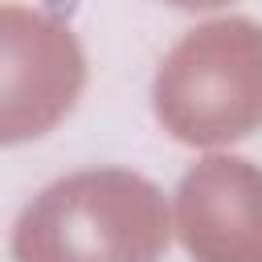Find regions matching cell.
I'll return each instance as SVG.
<instances>
[{
  "mask_svg": "<svg viewBox=\"0 0 262 262\" xmlns=\"http://www.w3.org/2000/svg\"><path fill=\"white\" fill-rule=\"evenodd\" d=\"M164 192L131 168H86L45 184L12 221V262H160Z\"/></svg>",
  "mask_w": 262,
  "mask_h": 262,
  "instance_id": "cell-1",
  "label": "cell"
},
{
  "mask_svg": "<svg viewBox=\"0 0 262 262\" xmlns=\"http://www.w3.org/2000/svg\"><path fill=\"white\" fill-rule=\"evenodd\" d=\"M160 127L188 147H217L262 127V25L221 16L184 33L156 70Z\"/></svg>",
  "mask_w": 262,
  "mask_h": 262,
  "instance_id": "cell-2",
  "label": "cell"
},
{
  "mask_svg": "<svg viewBox=\"0 0 262 262\" xmlns=\"http://www.w3.org/2000/svg\"><path fill=\"white\" fill-rule=\"evenodd\" d=\"M86 86V53L66 20L4 4L0 12V139L25 143L53 131Z\"/></svg>",
  "mask_w": 262,
  "mask_h": 262,
  "instance_id": "cell-3",
  "label": "cell"
},
{
  "mask_svg": "<svg viewBox=\"0 0 262 262\" xmlns=\"http://www.w3.org/2000/svg\"><path fill=\"white\" fill-rule=\"evenodd\" d=\"M176 233L192 262H262V168L205 156L176 184Z\"/></svg>",
  "mask_w": 262,
  "mask_h": 262,
  "instance_id": "cell-4",
  "label": "cell"
},
{
  "mask_svg": "<svg viewBox=\"0 0 262 262\" xmlns=\"http://www.w3.org/2000/svg\"><path fill=\"white\" fill-rule=\"evenodd\" d=\"M164 4L184 8V12H196V8H221V4H229V0H164Z\"/></svg>",
  "mask_w": 262,
  "mask_h": 262,
  "instance_id": "cell-5",
  "label": "cell"
}]
</instances>
